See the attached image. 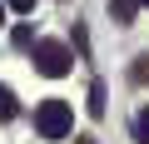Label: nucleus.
Masks as SVG:
<instances>
[{
  "label": "nucleus",
  "instance_id": "2",
  "mask_svg": "<svg viewBox=\"0 0 149 144\" xmlns=\"http://www.w3.org/2000/svg\"><path fill=\"white\" fill-rule=\"evenodd\" d=\"M35 70H40L45 80H65L70 75V50L60 40H40L35 45Z\"/></svg>",
  "mask_w": 149,
  "mask_h": 144
},
{
  "label": "nucleus",
  "instance_id": "11",
  "mask_svg": "<svg viewBox=\"0 0 149 144\" xmlns=\"http://www.w3.org/2000/svg\"><path fill=\"white\" fill-rule=\"evenodd\" d=\"M74 144H95V139H74Z\"/></svg>",
  "mask_w": 149,
  "mask_h": 144
},
{
  "label": "nucleus",
  "instance_id": "3",
  "mask_svg": "<svg viewBox=\"0 0 149 144\" xmlns=\"http://www.w3.org/2000/svg\"><path fill=\"white\" fill-rule=\"evenodd\" d=\"M109 15H114V25H129L139 15V0H109Z\"/></svg>",
  "mask_w": 149,
  "mask_h": 144
},
{
  "label": "nucleus",
  "instance_id": "12",
  "mask_svg": "<svg viewBox=\"0 0 149 144\" xmlns=\"http://www.w3.org/2000/svg\"><path fill=\"white\" fill-rule=\"evenodd\" d=\"M139 5H149V0H139Z\"/></svg>",
  "mask_w": 149,
  "mask_h": 144
},
{
  "label": "nucleus",
  "instance_id": "5",
  "mask_svg": "<svg viewBox=\"0 0 149 144\" xmlns=\"http://www.w3.org/2000/svg\"><path fill=\"white\" fill-rule=\"evenodd\" d=\"M134 139H139V144H149V104L134 114Z\"/></svg>",
  "mask_w": 149,
  "mask_h": 144
},
{
  "label": "nucleus",
  "instance_id": "1",
  "mask_svg": "<svg viewBox=\"0 0 149 144\" xmlns=\"http://www.w3.org/2000/svg\"><path fill=\"white\" fill-rule=\"evenodd\" d=\"M35 129H40V139H65V134L74 129V109H70L65 99H45V104L35 109Z\"/></svg>",
  "mask_w": 149,
  "mask_h": 144
},
{
  "label": "nucleus",
  "instance_id": "6",
  "mask_svg": "<svg viewBox=\"0 0 149 144\" xmlns=\"http://www.w3.org/2000/svg\"><path fill=\"white\" fill-rule=\"evenodd\" d=\"M144 80H149V60H134L129 65V85H144Z\"/></svg>",
  "mask_w": 149,
  "mask_h": 144
},
{
  "label": "nucleus",
  "instance_id": "4",
  "mask_svg": "<svg viewBox=\"0 0 149 144\" xmlns=\"http://www.w3.org/2000/svg\"><path fill=\"white\" fill-rule=\"evenodd\" d=\"M15 95H10V85H0V119H15Z\"/></svg>",
  "mask_w": 149,
  "mask_h": 144
},
{
  "label": "nucleus",
  "instance_id": "7",
  "mask_svg": "<svg viewBox=\"0 0 149 144\" xmlns=\"http://www.w3.org/2000/svg\"><path fill=\"white\" fill-rule=\"evenodd\" d=\"M90 114H104V85H90Z\"/></svg>",
  "mask_w": 149,
  "mask_h": 144
},
{
  "label": "nucleus",
  "instance_id": "10",
  "mask_svg": "<svg viewBox=\"0 0 149 144\" xmlns=\"http://www.w3.org/2000/svg\"><path fill=\"white\" fill-rule=\"evenodd\" d=\"M0 25H5V0H0Z\"/></svg>",
  "mask_w": 149,
  "mask_h": 144
},
{
  "label": "nucleus",
  "instance_id": "9",
  "mask_svg": "<svg viewBox=\"0 0 149 144\" xmlns=\"http://www.w3.org/2000/svg\"><path fill=\"white\" fill-rule=\"evenodd\" d=\"M5 10H20V15H30V10H35V0H5Z\"/></svg>",
  "mask_w": 149,
  "mask_h": 144
},
{
  "label": "nucleus",
  "instance_id": "8",
  "mask_svg": "<svg viewBox=\"0 0 149 144\" xmlns=\"http://www.w3.org/2000/svg\"><path fill=\"white\" fill-rule=\"evenodd\" d=\"M10 40L25 50V45H35V30H30V25H15V35H10Z\"/></svg>",
  "mask_w": 149,
  "mask_h": 144
}]
</instances>
